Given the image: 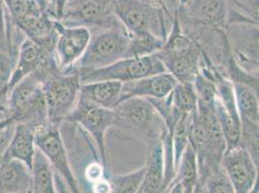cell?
<instances>
[{"label": "cell", "mask_w": 259, "mask_h": 193, "mask_svg": "<svg viewBox=\"0 0 259 193\" xmlns=\"http://www.w3.org/2000/svg\"><path fill=\"white\" fill-rule=\"evenodd\" d=\"M8 117L16 124L36 129L50 123L44 96L43 81L37 76H26L14 86L7 102Z\"/></svg>", "instance_id": "obj_3"}, {"label": "cell", "mask_w": 259, "mask_h": 193, "mask_svg": "<svg viewBox=\"0 0 259 193\" xmlns=\"http://www.w3.org/2000/svg\"><path fill=\"white\" fill-rule=\"evenodd\" d=\"M259 124L241 120V137L239 145L249 154L251 159L258 165Z\"/></svg>", "instance_id": "obj_27"}, {"label": "cell", "mask_w": 259, "mask_h": 193, "mask_svg": "<svg viewBox=\"0 0 259 193\" xmlns=\"http://www.w3.org/2000/svg\"><path fill=\"white\" fill-rule=\"evenodd\" d=\"M114 111V126L127 135L143 141L146 146L162 140L166 128L150 101L131 98L120 102Z\"/></svg>", "instance_id": "obj_2"}, {"label": "cell", "mask_w": 259, "mask_h": 193, "mask_svg": "<svg viewBox=\"0 0 259 193\" xmlns=\"http://www.w3.org/2000/svg\"><path fill=\"white\" fill-rule=\"evenodd\" d=\"M130 33L120 23L104 28L91 36L87 51L72 70H96L125 58Z\"/></svg>", "instance_id": "obj_4"}, {"label": "cell", "mask_w": 259, "mask_h": 193, "mask_svg": "<svg viewBox=\"0 0 259 193\" xmlns=\"http://www.w3.org/2000/svg\"><path fill=\"white\" fill-rule=\"evenodd\" d=\"M36 147L50 161L54 172L66 182L71 193H81L72 169L60 126L48 123L35 129Z\"/></svg>", "instance_id": "obj_8"}, {"label": "cell", "mask_w": 259, "mask_h": 193, "mask_svg": "<svg viewBox=\"0 0 259 193\" xmlns=\"http://www.w3.org/2000/svg\"><path fill=\"white\" fill-rule=\"evenodd\" d=\"M123 83L102 80L80 84L79 96L101 108L114 109L118 106Z\"/></svg>", "instance_id": "obj_20"}, {"label": "cell", "mask_w": 259, "mask_h": 193, "mask_svg": "<svg viewBox=\"0 0 259 193\" xmlns=\"http://www.w3.org/2000/svg\"><path fill=\"white\" fill-rule=\"evenodd\" d=\"M112 13L130 34L148 31L164 40L168 34L165 18L173 17L168 10L142 0H112Z\"/></svg>", "instance_id": "obj_5"}, {"label": "cell", "mask_w": 259, "mask_h": 193, "mask_svg": "<svg viewBox=\"0 0 259 193\" xmlns=\"http://www.w3.org/2000/svg\"><path fill=\"white\" fill-rule=\"evenodd\" d=\"M56 19L52 14L30 16L16 22L25 38L44 49L54 52L56 41Z\"/></svg>", "instance_id": "obj_16"}, {"label": "cell", "mask_w": 259, "mask_h": 193, "mask_svg": "<svg viewBox=\"0 0 259 193\" xmlns=\"http://www.w3.org/2000/svg\"><path fill=\"white\" fill-rule=\"evenodd\" d=\"M238 112L242 121L259 124L258 86L232 82Z\"/></svg>", "instance_id": "obj_21"}, {"label": "cell", "mask_w": 259, "mask_h": 193, "mask_svg": "<svg viewBox=\"0 0 259 193\" xmlns=\"http://www.w3.org/2000/svg\"><path fill=\"white\" fill-rule=\"evenodd\" d=\"M75 72L78 75L80 84H83L102 80H114L126 83L148 75L164 73L166 70L156 54L140 58H122L105 68L77 70Z\"/></svg>", "instance_id": "obj_7"}, {"label": "cell", "mask_w": 259, "mask_h": 193, "mask_svg": "<svg viewBox=\"0 0 259 193\" xmlns=\"http://www.w3.org/2000/svg\"><path fill=\"white\" fill-rule=\"evenodd\" d=\"M36 150L35 129L25 124H16L3 159L22 161L31 170Z\"/></svg>", "instance_id": "obj_19"}, {"label": "cell", "mask_w": 259, "mask_h": 193, "mask_svg": "<svg viewBox=\"0 0 259 193\" xmlns=\"http://www.w3.org/2000/svg\"><path fill=\"white\" fill-rule=\"evenodd\" d=\"M164 39L148 31L130 34L125 58H140L158 54L164 44Z\"/></svg>", "instance_id": "obj_23"}, {"label": "cell", "mask_w": 259, "mask_h": 193, "mask_svg": "<svg viewBox=\"0 0 259 193\" xmlns=\"http://www.w3.org/2000/svg\"><path fill=\"white\" fill-rule=\"evenodd\" d=\"M171 1L174 2V3L178 6L177 8H179V7H185V6H187L191 0H171Z\"/></svg>", "instance_id": "obj_36"}, {"label": "cell", "mask_w": 259, "mask_h": 193, "mask_svg": "<svg viewBox=\"0 0 259 193\" xmlns=\"http://www.w3.org/2000/svg\"><path fill=\"white\" fill-rule=\"evenodd\" d=\"M201 181H204L206 193H235L222 166L209 172Z\"/></svg>", "instance_id": "obj_29"}, {"label": "cell", "mask_w": 259, "mask_h": 193, "mask_svg": "<svg viewBox=\"0 0 259 193\" xmlns=\"http://www.w3.org/2000/svg\"><path fill=\"white\" fill-rule=\"evenodd\" d=\"M105 165L101 161H93L89 163L85 168L84 176L87 182L91 184L105 177Z\"/></svg>", "instance_id": "obj_31"}, {"label": "cell", "mask_w": 259, "mask_h": 193, "mask_svg": "<svg viewBox=\"0 0 259 193\" xmlns=\"http://www.w3.org/2000/svg\"><path fill=\"white\" fill-rule=\"evenodd\" d=\"M92 192L93 193H112V187L110 180L106 177L102 178L97 182L92 183Z\"/></svg>", "instance_id": "obj_32"}, {"label": "cell", "mask_w": 259, "mask_h": 193, "mask_svg": "<svg viewBox=\"0 0 259 193\" xmlns=\"http://www.w3.org/2000/svg\"><path fill=\"white\" fill-rule=\"evenodd\" d=\"M145 167L135 171L113 176L110 179L112 193H139L144 178Z\"/></svg>", "instance_id": "obj_26"}, {"label": "cell", "mask_w": 259, "mask_h": 193, "mask_svg": "<svg viewBox=\"0 0 259 193\" xmlns=\"http://www.w3.org/2000/svg\"><path fill=\"white\" fill-rule=\"evenodd\" d=\"M79 89L80 81L74 70L58 72L44 82V96L51 124L61 126L76 108Z\"/></svg>", "instance_id": "obj_6"}, {"label": "cell", "mask_w": 259, "mask_h": 193, "mask_svg": "<svg viewBox=\"0 0 259 193\" xmlns=\"http://www.w3.org/2000/svg\"><path fill=\"white\" fill-rule=\"evenodd\" d=\"M167 73L178 82L193 83L199 73L203 54L198 44L184 32L177 9L173 13L170 32L162 50L157 54Z\"/></svg>", "instance_id": "obj_1"}, {"label": "cell", "mask_w": 259, "mask_h": 193, "mask_svg": "<svg viewBox=\"0 0 259 193\" xmlns=\"http://www.w3.org/2000/svg\"><path fill=\"white\" fill-rule=\"evenodd\" d=\"M48 1H49V2H50V3H51L53 6H54V0H48Z\"/></svg>", "instance_id": "obj_38"}, {"label": "cell", "mask_w": 259, "mask_h": 193, "mask_svg": "<svg viewBox=\"0 0 259 193\" xmlns=\"http://www.w3.org/2000/svg\"><path fill=\"white\" fill-rule=\"evenodd\" d=\"M9 16L15 22L30 16L52 14L55 18L54 6L48 0H2ZM56 19V18H55Z\"/></svg>", "instance_id": "obj_24"}, {"label": "cell", "mask_w": 259, "mask_h": 193, "mask_svg": "<svg viewBox=\"0 0 259 193\" xmlns=\"http://www.w3.org/2000/svg\"><path fill=\"white\" fill-rule=\"evenodd\" d=\"M14 66L15 61L9 54H0V108L7 109Z\"/></svg>", "instance_id": "obj_28"}, {"label": "cell", "mask_w": 259, "mask_h": 193, "mask_svg": "<svg viewBox=\"0 0 259 193\" xmlns=\"http://www.w3.org/2000/svg\"><path fill=\"white\" fill-rule=\"evenodd\" d=\"M167 100L173 109L181 114H192L197 109L198 99L193 83L177 82Z\"/></svg>", "instance_id": "obj_25"}, {"label": "cell", "mask_w": 259, "mask_h": 193, "mask_svg": "<svg viewBox=\"0 0 259 193\" xmlns=\"http://www.w3.org/2000/svg\"><path fill=\"white\" fill-rule=\"evenodd\" d=\"M67 1L68 0H54V14L57 21H60L63 16V12H64Z\"/></svg>", "instance_id": "obj_33"}, {"label": "cell", "mask_w": 259, "mask_h": 193, "mask_svg": "<svg viewBox=\"0 0 259 193\" xmlns=\"http://www.w3.org/2000/svg\"><path fill=\"white\" fill-rule=\"evenodd\" d=\"M177 12L181 22L209 27H226L228 18L227 0H191Z\"/></svg>", "instance_id": "obj_14"}, {"label": "cell", "mask_w": 259, "mask_h": 193, "mask_svg": "<svg viewBox=\"0 0 259 193\" xmlns=\"http://www.w3.org/2000/svg\"><path fill=\"white\" fill-rule=\"evenodd\" d=\"M64 122L79 127L93 138L100 161L106 166V135L108 129L114 126L113 109L101 108L79 96L76 108Z\"/></svg>", "instance_id": "obj_9"}, {"label": "cell", "mask_w": 259, "mask_h": 193, "mask_svg": "<svg viewBox=\"0 0 259 193\" xmlns=\"http://www.w3.org/2000/svg\"><path fill=\"white\" fill-rule=\"evenodd\" d=\"M248 193H258V182L249 190Z\"/></svg>", "instance_id": "obj_37"}, {"label": "cell", "mask_w": 259, "mask_h": 193, "mask_svg": "<svg viewBox=\"0 0 259 193\" xmlns=\"http://www.w3.org/2000/svg\"><path fill=\"white\" fill-rule=\"evenodd\" d=\"M67 26L108 28L120 22L112 13V0H68L59 21Z\"/></svg>", "instance_id": "obj_11"}, {"label": "cell", "mask_w": 259, "mask_h": 193, "mask_svg": "<svg viewBox=\"0 0 259 193\" xmlns=\"http://www.w3.org/2000/svg\"><path fill=\"white\" fill-rule=\"evenodd\" d=\"M221 166L235 193H248L258 182V165L240 145L227 148L222 158Z\"/></svg>", "instance_id": "obj_13"}, {"label": "cell", "mask_w": 259, "mask_h": 193, "mask_svg": "<svg viewBox=\"0 0 259 193\" xmlns=\"http://www.w3.org/2000/svg\"><path fill=\"white\" fill-rule=\"evenodd\" d=\"M143 2H145V3H148V4H150L152 6H154V7H157V8H162V9H166V10H168L167 9V7H166V5H165V3L162 1V0H142Z\"/></svg>", "instance_id": "obj_35"}, {"label": "cell", "mask_w": 259, "mask_h": 193, "mask_svg": "<svg viewBox=\"0 0 259 193\" xmlns=\"http://www.w3.org/2000/svg\"><path fill=\"white\" fill-rule=\"evenodd\" d=\"M31 174L32 184L29 193H57L55 172L38 148L35 153Z\"/></svg>", "instance_id": "obj_22"}, {"label": "cell", "mask_w": 259, "mask_h": 193, "mask_svg": "<svg viewBox=\"0 0 259 193\" xmlns=\"http://www.w3.org/2000/svg\"><path fill=\"white\" fill-rule=\"evenodd\" d=\"M226 31L236 63L246 72L249 66V70L258 75V22L248 19L229 21Z\"/></svg>", "instance_id": "obj_10"}, {"label": "cell", "mask_w": 259, "mask_h": 193, "mask_svg": "<svg viewBox=\"0 0 259 193\" xmlns=\"http://www.w3.org/2000/svg\"><path fill=\"white\" fill-rule=\"evenodd\" d=\"M147 147V160L144 178L139 193H163L164 183V152L162 140L150 143Z\"/></svg>", "instance_id": "obj_17"}, {"label": "cell", "mask_w": 259, "mask_h": 193, "mask_svg": "<svg viewBox=\"0 0 259 193\" xmlns=\"http://www.w3.org/2000/svg\"><path fill=\"white\" fill-rule=\"evenodd\" d=\"M0 54H8V13L0 0Z\"/></svg>", "instance_id": "obj_30"}, {"label": "cell", "mask_w": 259, "mask_h": 193, "mask_svg": "<svg viewBox=\"0 0 259 193\" xmlns=\"http://www.w3.org/2000/svg\"><path fill=\"white\" fill-rule=\"evenodd\" d=\"M91 31L84 26H67L56 21L54 55L61 72H70L87 51Z\"/></svg>", "instance_id": "obj_12"}, {"label": "cell", "mask_w": 259, "mask_h": 193, "mask_svg": "<svg viewBox=\"0 0 259 193\" xmlns=\"http://www.w3.org/2000/svg\"><path fill=\"white\" fill-rule=\"evenodd\" d=\"M177 82L172 75L164 72L123 83L120 102L131 98H143L147 100L164 99L169 96Z\"/></svg>", "instance_id": "obj_15"}, {"label": "cell", "mask_w": 259, "mask_h": 193, "mask_svg": "<svg viewBox=\"0 0 259 193\" xmlns=\"http://www.w3.org/2000/svg\"><path fill=\"white\" fill-rule=\"evenodd\" d=\"M163 193H184L183 183L173 179L172 182H170V184Z\"/></svg>", "instance_id": "obj_34"}, {"label": "cell", "mask_w": 259, "mask_h": 193, "mask_svg": "<svg viewBox=\"0 0 259 193\" xmlns=\"http://www.w3.org/2000/svg\"><path fill=\"white\" fill-rule=\"evenodd\" d=\"M31 170L22 161L3 159L0 163V193H29Z\"/></svg>", "instance_id": "obj_18"}]
</instances>
